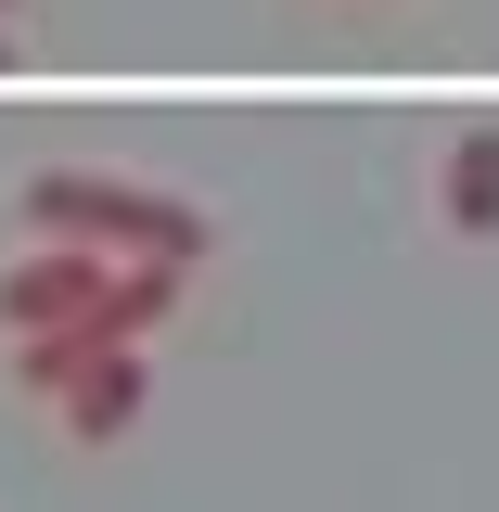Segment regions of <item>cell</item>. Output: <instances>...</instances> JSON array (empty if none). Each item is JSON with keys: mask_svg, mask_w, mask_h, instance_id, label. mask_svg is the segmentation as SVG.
Returning <instances> with one entry per match:
<instances>
[{"mask_svg": "<svg viewBox=\"0 0 499 512\" xmlns=\"http://www.w3.org/2000/svg\"><path fill=\"white\" fill-rule=\"evenodd\" d=\"M436 205H448L461 244H499V116H474V128L436 154Z\"/></svg>", "mask_w": 499, "mask_h": 512, "instance_id": "277c9868", "label": "cell"}, {"mask_svg": "<svg viewBox=\"0 0 499 512\" xmlns=\"http://www.w3.org/2000/svg\"><path fill=\"white\" fill-rule=\"evenodd\" d=\"M103 269H116V256H90V244L13 256V269H0V320H13V333H52V320H77L90 295H103Z\"/></svg>", "mask_w": 499, "mask_h": 512, "instance_id": "7a4b0ae2", "label": "cell"}, {"mask_svg": "<svg viewBox=\"0 0 499 512\" xmlns=\"http://www.w3.org/2000/svg\"><path fill=\"white\" fill-rule=\"evenodd\" d=\"M167 308H180V269H167V256H116V269H103V295H90L103 346H141Z\"/></svg>", "mask_w": 499, "mask_h": 512, "instance_id": "5b68a950", "label": "cell"}, {"mask_svg": "<svg viewBox=\"0 0 499 512\" xmlns=\"http://www.w3.org/2000/svg\"><path fill=\"white\" fill-rule=\"evenodd\" d=\"M52 410H64V436H90V448H116L128 423H141V410H154V359H141V346H103V359H90V372L64 384Z\"/></svg>", "mask_w": 499, "mask_h": 512, "instance_id": "3957f363", "label": "cell"}, {"mask_svg": "<svg viewBox=\"0 0 499 512\" xmlns=\"http://www.w3.org/2000/svg\"><path fill=\"white\" fill-rule=\"evenodd\" d=\"M0 13H13V0H0Z\"/></svg>", "mask_w": 499, "mask_h": 512, "instance_id": "8992f818", "label": "cell"}, {"mask_svg": "<svg viewBox=\"0 0 499 512\" xmlns=\"http://www.w3.org/2000/svg\"><path fill=\"white\" fill-rule=\"evenodd\" d=\"M26 218H39V244H90V256H167V269H205L218 256V218L192 192L116 180V167H39L26 180Z\"/></svg>", "mask_w": 499, "mask_h": 512, "instance_id": "6da1fadb", "label": "cell"}]
</instances>
